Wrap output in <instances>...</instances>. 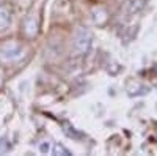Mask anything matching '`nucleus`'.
<instances>
[{
  "mask_svg": "<svg viewBox=\"0 0 157 156\" xmlns=\"http://www.w3.org/2000/svg\"><path fill=\"white\" fill-rule=\"evenodd\" d=\"M143 6H145V0H129L126 5V10L129 14H137V13L143 10Z\"/></svg>",
  "mask_w": 157,
  "mask_h": 156,
  "instance_id": "nucleus-2",
  "label": "nucleus"
},
{
  "mask_svg": "<svg viewBox=\"0 0 157 156\" xmlns=\"http://www.w3.org/2000/svg\"><path fill=\"white\" fill-rule=\"evenodd\" d=\"M54 151H55V154H60V153H63V154H71L64 147H61V145H55V148H54Z\"/></svg>",
  "mask_w": 157,
  "mask_h": 156,
  "instance_id": "nucleus-3",
  "label": "nucleus"
},
{
  "mask_svg": "<svg viewBox=\"0 0 157 156\" xmlns=\"http://www.w3.org/2000/svg\"><path fill=\"white\" fill-rule=\"evenodd\" d=\"M41 151H49V145H46V144H44V145L41 147Z\"/></svg>",
  "mask_w": 157,
  "mask_h": 156,
  "instance_id": "nucleus-4",
  "label": "nucleus"
},
{
  "mask_svg": "<svg viewBox=\"0 0 157 156\" xmlns=\"http://www.w3.org/2000/svg\"><path fill=\"white\" fill-rule=\"evenodd\" d=\"M90 44H91V33L83 27L77 29L75 33H74V47H75V50L83 54V52H86L90 49Z\"/></svg>",
  "mask_w": 157,
  "mask_h": 156,
  "instance_id": "nucleus-1",
  "label": "nucleus"
}]
</instances>
